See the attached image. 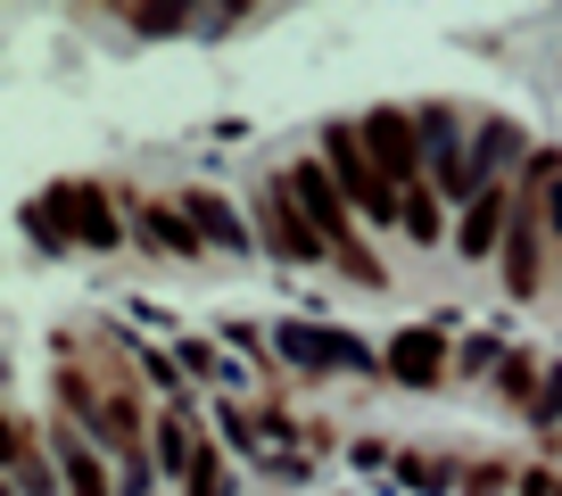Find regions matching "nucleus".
Wrapping results in <instances>:
<instances>
[{"label":"nucleus","mask_w":562,"mask_h":496,"mask_svg":"<svg viewBox=\"0 0 562 496\" xmlns=\"http://www.w3.org/2000/svg\"><path fill=\"white\" fill-rule=\"evenodd\" d=\"M191 496H232V472H224V455H215V447L191 463Z\"/></svg>","instance_id":"nucleus-16"},{"label":"nucleus","mask_w":562,"mask_h":496,"mask_svg":"<svg viewBox=\"0 0 562 496\" xmlns=\"http://www.w3.org/2000/svg\"><path fill=\"white\" fill-rule=\"evenodd\" d=\"M356 142H364V158L381 166L389 182H414V166H422V142H414V124H405L397 108H372V116L356 124Z\"/></svg>","instance_id":"nucleus-3"},{"label":"nucleus","mask_w":562,"mask_h":496,"mask_svg":"<svg viewBox=\"0 0 562 496\" xmlns=\"http://www.w3.org/2000/svg\"><path fill=\"white\" fill-rule=\"evenodd\" d=\"M505 397H521V406L538 397V390H529V356H513V364H505Z\"/></svg>","instance_id":"nucleus-19"},{"label":"nucleus","mask_w":562,"mask_h":496,"mask_svg":"<svg viewBox=\"0 0 562 496\" xmlns=\"http://www.w3.org/2000/svg\"><path fill=\"white\" fill-rule=\"evenodd\" d=\"M281 356H299V364H364V348H339V339H315V331H281Z\"/></svg>","instance_id":"nucleus-12"},{"label":"nucleus","mask_w":562,"mask_h":496,"mask_svg":"<svg viewBox=\"0 0 562 496\" xmlns=\"http://www.w3.org/2000/svg\"><path fill=\"white\" fill-rule=\"evenodd\" d=\"M281 191L299 199V215L323 232V248L339 257V273H356L364 290H381V257H372L364 240H356V224H348V191H339V174L323 158H299L290 174H281Z\"/></svg>","instance_id":"nucleus-1"},{"label":"nucleus","mask_w":562,"mask_h":496,"mask_svg":"<svg viewBox=\"0 0 562 496\" xmlns=\"http://www.w3.org/2000/svg\"><path fill=\"white\" fill-rule=\"evenodd\" d=\"M257 215H265V240H273V257H290V266H315V257H323V232L299 215V199L281 191V174H273V191H265Z\"/></svg>","instance_id":"nucleus-4"},{"label":"nucleus","mask_w":562,"mask_h":496,"mask_svg":"<svg viewBox=\"0 0 562 496\" xmlns=\"http://www.w3.org/2000/svg\"><path fill=\"white\" fill-rule=\"evenodd\" d=\"M389 372H397L405 390H430L447 372V348H439V331H397L389 339Z\"/></svg>","instance_id":"nucleus-7"},{"label":"nucleus","mask_w":562,"mask_h":496,"mask_svg":"<svg viewBox=\"0 0 562 496\" xmlns=\"http://www.w3.org/2000/svg\"><path fill=\"white\" fill-rule=\"evenodd\" d=\"M323 166L339 174V191H348V199H356L364 215H405L397 182H389L381 166L364 158V142H356V124H331V133H323Z\"/></svg>","instance_id":"nucleus-2"},{"label":"nucleus","mask_w":562,"mask_h":496,"mask_svg":"<svg viewBox=\"0 0 562 496\" xmlns=\"http://www.w3.org/2000/svg\"><path fill=\"white\" fill-rule=\"evenodd\" d=\"M50 207L75 224V248H116V207H108L100 182H58Z\"/></svg>","instance_id":"nucleus-5"},{"label":"nucleus","mask_w":562,"mask_h":496,"mask_svg":"<svg viewBox=\"0 0 562 496\" xmlns=\"http://www.w3.org/2000/svg\"><path fill=\"white\" fill-rule=\"evenodd\" d=\"M140 240L149 248H166V257H199V224H191V207H158V199H149V207H140Z\"/></svg>","instance_id":"nucleus-9"},{"label":"nucleus","mask_w":562,"mask_h":496,"mask_svg":"<svg viewBox=\"0 0 562 496\" xmlns=\"http://www.w3.org/2000/svg\"><path fill=\"white\" fill-rule=\"evenodd\" d=\"M124 18H133V34H175V9H124Z\"/></svg>","instance_id":"nucleus-18"},{"label":"nucleus","mask_w":562,"mask_h":496,"mask_svg":"<svg viewBox=\"0 0 562 496\" xmlns=\"http://www.w3.org/2000/svg\"><path fill=\"white\" fill-rule=\"evenodd\" d=\"M58 472H67V496H108V463L91 455L83 422H58Z\"/></svg>","instance_id":"nucleus-8"},{"label":"nucleus","mask_w":562,"mask_h":496,"mask_svg":"<svg viewBox=\"0 0 562 496\" xmlns=\"http://www.w3.org/2000/svg\"><path fill=\"white\" fill-rule=\"evenodd\" d=\"M182 207H191V224H199V240H207V248H248V232H240V215H232V199L191 191Z\"/></svg>","instance_id":"nucleus-11"},{"label":"nucleus","mask_w":562,"mask_h":496,"mask_svg":"<svg viewBox=\"0 0 562 496\" xmlns=\"http://www.w3.org/2000/svg\"><path fill=\"white\" fill-rule=\"evenodd\" d=\"M546 232H538V215H521V224L505 232V290L513 298H538V282H546Z\"/></svg>","instance_id":"nucleus-6"},{"label":"nucleus","mask_w":562,"mask_h":496,"mask_svg":"<svg viewBox=\"0 0 562 496\" xmlns=\"http://www.w3.org/2000/svg\"><path fill=\"white\" fill-rule=\"evenodd\" d=\"M496 240H505V191L488 182V191L472 199V215H463V232H456V257H472V266H480Z\"/></svg>","instance_id":"nucleus-10"},{"label":"nucleus","mask_w":562,"mask_h":496,"mask_svg":"<svg viewBox=\"0 0 562 496\" xmlns=\"http://www.w3.org/2000/svg\"><path fill=\"white\" fill-rule=\"evenodd\" d=\"M529 422H538V430H554V422H562V364L538 381V397H529Z\"/></svg>","instance_id":"nucleus-15"},{"label":"nucleus","mask_w":562,"mask_h":496,"mask_svg":"<svg viewBox=\"0 0 562 496\" xmlns=\"http://www.w3.org/2000/svg\"><path fill=\"white\" fill-rule=\"evenodd\" d=\"M405 232H414V240H439V199L430 191H405V215H397Z\"/></svg>","instance_id":"nucleus-14"},{"label":"nucleus","mask_w":562,"mask_h":496,"mask_svg":"<svg viewBox=\"0 0 562 496\" xmlns=\"http://www.w3.org/2000/svg\"><path fill=\"white\" fill-rule=\"evenodd\" d=\"M513 149H521V133H513V124H488V133H480V182H488V166H505Z\"/></svg>","instance_id":"nucleus-17"},{"label":"nucleus","mask_w":562,"mask_h":496,"mask_svg":"<svg viewBox=\"0 0 562 496\" xmlns=\"http://www.w3.org/2000/svg\"><path fill=\"white\" fill-rule=\"evenodd\" d=\"M199 455H207V447L191 439V422H175V414H166V422H158V463H166V472H191Z\"/></svg>","instance_id":"nucleus-13"}]
</instances>
